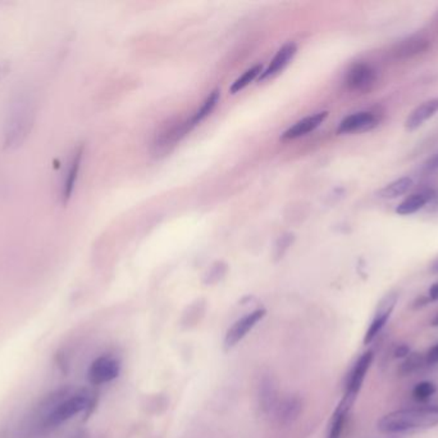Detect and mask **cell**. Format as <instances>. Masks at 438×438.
Returning <instances> with one entry per match:
<instances>
[{"instance_id":"6da1fadb","label":"cell","mask_w":438,"mask_h":438,"mask_svg":"<svg viewBox=\"0 0 438 438\" xmlns=\"http://www.w3.org/2000/svg\"><path fill=\"white\" fill-rule=\"evenodd\" d=\"M438 426V405L419 406L388 412L379 419L377 428L388 436L430 430Z\"/></svg>"},{"instance_id":"7a4b0ae2","label":"cell","mask_w":438,"mask_h":438,"mask_svg":"<svg viewBox=\"0 0 438 438\" xmlns=\"http://www.w3.org/2000/svg\"><path fill=\"white\" fill-rule=\"evenodd\" d=\"M35 110L33 99L27 94H18L10 103L6 121V144L16 148L24 143L28 135L33 122Z\"/></svg>"},{"instance_id":"3957f363","label":"cell","mask_w":438,"mask_h":438,"mask_svg":"<svg viewBox=\"0 0 438 438\" xmlns=\"http://www.w3.org/2000/svg\"><path fill=\"white\" fill-rule=\"evenodd\" d=\"M90 398L91 396L86 389H81L73 395L68 396L64 401H62L55 409L46 414L39 423L37 436H44L57 430L60 426L76 416L77 414L85 412L90 403Z\"/></svg>"},{"instance_id":"277c9868","label":"cell","mask_w":438,"mask_h":438,"mask_svg":"<svg viewBox=\"0 0 438 438\" xmlns=\"http://www.w3.org/2000/svg\"><path fill=\"white\" fill-rule=\"evenodd\" d=\"M398 301V294L396 292H389L379 301L374 317L371 319V326L367 329L364 335V344H369L374 341V338L380 333V330L387 324L388 319Z\"/></svg>"},{"instance_id":"5b68a950","label":"cell","mask_w":438,"mask_h":438,"mask_svg":"<svg viewBox=\"0 0 438 438\" xmlns=\"http://www.w3.org/2000/svg\"><path fill=\"white\" fill-rule=\"evenodd\" d=\"M377 69L369 63L359 62L355 63L346 74V85L354 92H369L377 83Z\"/></svg>"},{"instance_id":"8992f818","label":"cell","mask_w":438,"mask_h":438,"mask_svg":"<svg viewBox=\"0 0 438 438\" xmlns=\"http://www.w3.org/2000/svg\"><path fill=\"white\" fill-rule=\"evenodd\" d=\"M119 371L121 365L119 361L110 356H100L91 362L87 371V379L94 386H100L117 378Z\"/></svg>"},{"instance_id":"52a82bcc","label":"cell","mask_w":438,"mask_h":438,"mask_svg":"<svg viewBox=\"0 0 438 438\" xmlns=\"http://www.w3.org/2000/svg\"><path fill=\"white\" fill-rule=\"evenodd\" d=\"M265 314H267L265 310L258 309L247 314V315H245L244 318L238 319L226 333V337H225L226 348H232L240 341H243L246 335L261 321V319L265 317Z\"/></svg>"},{"instance_id":"ba28073f","label":"cell","mask_w":438,"mask_h":438,"mask_svg":"<svg viewBox=\"0 0 438 438\" xmlns=\"http://www.w3.org/2000/svg\"><path fill=\"white\" fill-rule=\"evenodd\" d=\"M373 359H374L373 353H371V351H367V353H362V356L356 360L354 367H353V369H351L350 374H349V378H347L345 395L354 397V398L358 397L360 389H362L365 376H367L368 370L371 368Z\"/></svg>"},{"instance_id":"9c48e42d","label":"cell","mask_w":438,"mask_h":438,"mask_svg":"<svg viewBox=\"0 0 438 438\" xmlns=\"http://www.w3.org/2000/svg\"><path fill=\"white\" fill-rule=\"evenodd\" d=\"M378 124V117L376 113L369 111L356 112L353 115L346 116L344 120L340 122L338 134H350V133H359L371 130Z\"/></svg>"},{"instance_id":"30bf717a","label":"cell","mask_w":438,"mask_h":438,"mask_svg":"<svg viewBox=\"0 0 438 438\" xmlns=\"http://www.w3.org/2000/svg\"><path fill=\"white\" fill-rule=\"evenodd\" d=\"M430 48V42L423 35H413L398 42L392 49V54L397 60H408L421 56Z\"/></svg>"},{"instance_id":"8fae6325","label":"cell","mask_w":438,"mask_h":438,"mask_svg":"<svg viewBox=\"0 0 438 438\" xmlns=\"http://www.w3.org/2000/svg\"><path fill=\"white\" fill-rule=\"evenodd\" d=\"M436 197L437 194L435 193V190L432 189H423L413 193L409 197L405 198L401 203H398V206L396 207V214L400 216L413 215L427 206Z\"/></svg>"},{"instance_id":"7c38bea8","label":"cell","mask_w":438,"mask_h":438,"mask_svg":"<svg viewBox=\"0 0 438 438\" xmlns=\"http://www.w3.org/2000/svg\"><path fill=\"white\" fill-rule=\"evenodd\" d=\"M328 117V112H318L312 116H308L303 120L297 121L295 125H292L290 129H287L282 134V139H296V137H304L309 133H312L317 128H319L320 125L324 122V120Z\"/></svg>"},{"instance_id":"4fadbf2b","label":"cell","mask_w":438,"mask_h":438,"mask_svg":"<svg viewBox=\"0 0 438 438\" xmlns=\"http://www.w3.org/2000/svg\"><path fill=\"white\" fill-rule=\"evenodd\" d=\"M438 112V98H433L419 104L405 121V129L409 131L419 129L426 121L432 119Z\"/></svg>"},{"instance_id":"5bb4252c","label":"cell","mask_w":438,"mask_h":438,"mask_svg":"<svg viewBox=\"0 0 438 438\" xmlns=\"http://www.w3.org/2000/svg\"><path fill=\"white\" fill-rule=\"evenodd\" d=\"M355 400H356V398H354V397L344 395L341 403L338 404L336 410H335L333 415H332L331 424H329L328 437L327 438H341L344 428H345L349 412L351 410Z\"/></svg>"},{"instance_id":"9a60e30c","label":"cell","mask_w":438,"mask_h":438,"mask_svg":"<svg viewBox=\"0 0 438 438\" xmlns=\"http://www.w3.org/2000/svg\"><path fill=\"white\" fill-rule=\"evenodd\" d=\"M303 409V401L297 396H288L274 407L276 419L281 426H287L296 421Z\"/></svg>"},{"instance_id":"2e32d148","label":"cell","mask_w":438,"mask_h":438,"mask_svg":"<svg viewBox=\"0 0 438 438\" xmlns=\"http://www.w3.org/2000/svg\"><path fill=\"white\" fill-rule=\"evenodd\" d=\"M296 51H297V47H296L295 43H288L286 45H283L277 52V54L274 56V58L270 62V66L261 72L259 80L263 81L265 78H272V76L277 75L294 58Z\"/></svg>"},{"instance_id":"e0dca14e","label":"cell","mask_w":438,"mask_h":438,"mask_svg":"<svg viewBox=\"0 0 438 438\" xmlns=\"http://www.w3.org/2000/svg\"><path fill=\"white\" fill-rule=\"evenodd\" d=\"M82 155H84V146H80L72 155V160L69 162L67 174H66L64 187H63V202L64 203H67L69 198L72 197V193H73L75 185H76L77 178H78L80 167H81Z\"/></svg>"},{"instance_id":"ac0fdd59","label":"cell","mask_w":438,"mask_h":438,"mask_svg":"<svg viewBox=\"0 0 438 438\" xmlns=\"http://www.w3.org/2000/svg\"><path fill=\"white\" fill-rule=\"evenodd\" d=\"M413 179L409 176L398 178L396 180L388 183L382 189L378 190V197L382 199H395L406 194L413 187Z\"/></svg>"},{"instance_id":"d6986e66","label":"cell","mask_w":438,"mask_h":438,"mask_svg":"<svg viewBox=\"0 0 438 438\" xmlns=\"http://www.w3.org/2000/svg\"><path fill=\"white\" fill-rule=\"evenodd\" d=\"M277 405V391L276 386L273 385L272 379H268L263 383L261 391V407L264 412H270L274 410Z\"/></svg>"},{"instance_id":"ffe728a7","label":"cell","mask_w":438,"mask_h":438,"mask_svg":"<svg viewBox=\"0 0 438 438\" xmlns=\"http://www.w3.org/2000/svg\"><path fill=\"white\" fill-rule=\"evenodd\" d=\"M427 362H426V356L418 353H410L409 356L405 357V360L403 361V364L400 365V369L398 373L405 377V376H412L414 373L419 371V370L426 367Z\"/></svg>"},{"instance_id":"44dd1931","label":"cell","mask_w":438,"mask_h":438,"mask_svg":"<svg viewBox=\"0 0 438 438\" xmlns=\"http://www.w3.org/2000/svg\"><path fill=\"white\" fill-rule=\"evenodd\" d=\"M219 96H220V94H219L218 89L213 90L211 94L208 95V98L204 101L202 107L195 113L194 117H193V120H191V125L200 124L202 120H205V119L211 115L213 110L216 108L217 103H218Z\"/></svg>"},{"instance_id":"7402d4cb","label":"cell","mask_w":438,"mask_h":438,"mask_svg":"<svg viewBox=\"0 0 438 438\" xmlns=\"http://www.w3.org/2000/svg\"><path fill=\"white\" fill-rule=\"evenodd\" d=\"M261 72H263V69H261V65H256V66H254L252 69H247L246 72H244L243 76H240V78H237L236 81L232 84V86H231V93L235 94V93L241 92V90L249 85L250 83H253L255 78H258V76H261Z\"/></svg>"},{"instance_id":"603a6c76","label":"cell","mask_w":438,"mask_h":438,"mask_svg":"<svg viewBox=\"0 0 438 438\" xmlns=\"http://www.w3.org/2000/svg\"><path fill=\"white\" fill-rule=\"evenodd\" d=\"M436 391L437 388L435 386V383H432L430 380H423L414 387L412 395L417 403H427L432 398V396L436 394Z\"/></svg>"},{"instance_id":"cb8c5ba5","label":"cell","mask_w":438,"mask_h":438,"mask_svg":"<svg viewBox=\"0 0 438 438\" xmlns=\"http://www.w3.org/2000/svg\"><path fill=\"white\" fill-rule=\"evenodd\" d=\"M54 361L57 364V367L60 368V371L63 374H68V370H69V361H68V356L64 353V351L60 350L58 353H55L54 356Z\"/></svg>"},{"instance_id":"d4e9b609","label":"cell","mask_w":438,"mask_h":438,"mask_svg":"<svg viewBox=\"0 0 438 438\" xmlns=\"http://www.w3.org/2000/svg\"><path fill=\"white\" fill-rule=\"evenodd\" d=\"M424 356H426L427 365H436V364H438V344L432 346Z\"/></svg>"},{"instance_id":"484cf974","label":"cell","mask_w":438,"mask_h":438,"mask_svg":"<svg viewBox=\"0 0 438 438\" xmlns=\"http://www.w3.org/2000/svg\"><path fill=\"white\" fill-rule=\"evenodd\" d=\"M410 351V347L408 344H398L395 350V357L396 359H405L406 356H409Z\"/></svg>"},{"instance_id":"4316f807","label":"cell","mask_w":438,"mask_h":438,"mask_svg":"<svg viewBox=\"0 0 438 438\" xmlns=\"http://www.w3.org/2000/svg\"><path fill=\"white\" fill-rule=\"evenodd\" d=\"M226 273V267H220V265L218 267H213V270H211V273H209V279H208V282H214V280H218L220 279V276Z\"/></svg>"},{"instance_id":"83f0119b","label":"cell","mask_w":438,"mask_h":438,"mask_svg":"<svg viewBox=\"0 0 438 438\" xmlns=\"http://www.w3.org/2000/svg\"><path fill=\"white\" fill-rule=\"evenodd\" d=\"M427 297H428L430 302L438 301V282L430 287V292H428Z\"/></svg>"},{"instance_id":"f1b7e54d","label":"cell","mask_w":438,"mask_h":438,"mask_svg":"<svg viewBox=\"0 0 438 438\" xmlns=\"http://www.w3.org/2000/svg\"><path fill=\"white\" fill-rule=\"evenodd\" d=\"M426 166L430 170H438V153H436L433 157H430V160L427 161Z\"/></svg>"},{"instance_id":"f546056e","label":"cell","mask_w":438,"mask_h":438,"mask_svg":"<svg viewBox=\"0 0 438 438\" xmlns=\"http://www.w3.org/2000/svg\"><path fill=\"white\" fill-rule=\"evenodd\" d=\"M430 271H432L433 274H438V258L432 262V265H430Z\"/></svg>"},{"instance_id":"4dcf8cb0","label":"cell","mask_w":438,"mask_h":438,"mask_svg":"<svg viewBox=\"0 0 438 438\" xmlns=\"http://www.w3.org/2000/svg\"><path fill=\"white\" fill-rule=\"evenodd\" d=\"M430 326L438 328V311L433 315V318L430 319Z\"/></svg>"},{"instance_id":"1f68e13d","label":"cell","mask_w":438,"mask_h":438,"mask_svg":"<svg viewBox=\"0 0 438 438\" xmlns=\"http://www.w3.org/2000/svg\"><path fill=\"white\" fill-rule=\"evenodd\" d=\"M388 438H400V437H397V436H389V437Z\"/></svg>"}]
</instances>
